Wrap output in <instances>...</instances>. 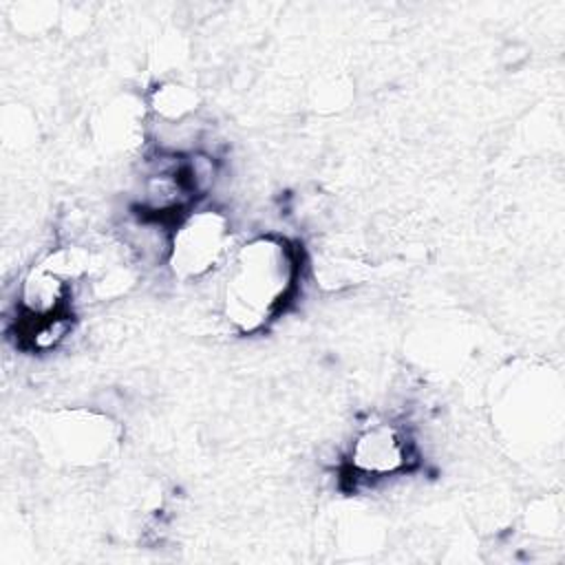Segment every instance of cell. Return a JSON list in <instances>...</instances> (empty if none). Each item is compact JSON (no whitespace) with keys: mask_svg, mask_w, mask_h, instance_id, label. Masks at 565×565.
I'll use <instances>...</instances> for the list:
<instances>
[{"mask_svg":"<svg viewBox=\"0 0 565 565\" xmlns=\"http://www.w3.org/2000/svg\"><path fill=\"white\" fill-rule=\"evenodd\" d=\"M90 415L88 417H79L77 413H71L66 419H55L53 422V441H55V450L62 452L64 459H71V461H84L86 452L93 457V452H97L104 444H97V441H86L84 435H79V430L88 424Z\"/></svg>","mask_w":565,"mask_h":565,"instance_id":"5b68a950","label":"cell"},{"mask_svg":"<svg viewBox=\"0 0 565 565\" xmlns=\"http://www.w3.org/2000/svg\"><path fill=\"white\" fill-rule=\"evenodd\" d=\"M232 227L225 214L199 210L188 214L170 241V269L181 280H196L214 271L230 254Z\"/></svg>","mask_w":565,"mask_h":565,"instance_id":"3957f363","label":"cell"},{"mask_svg":"<svg viewBox=\"0 0 565 565\" xmlns=\"http://www.w3.org/2000/svg\"><path fill=\"white\" fill-rule=\"evenodd\" d=\"M413 461V444L395 424H375L362 430L349 452V466L362 477H388L404 472Z\"/></svg>","mask_w":565,"mask_h":565,"instance_id":"277c9868","label":"cell"},{"mask_svg":"<svg viewBox=\"0 0 565 565\" xmlns=\"http://www.w3.org/2000/svg\"><path fill=\"white\" fill-rule=\"evenodd\" d=\"M73 289L57 265H40L22 280L15 311V338L29 349L55 347L73 320Z\"/></svg>","mask_w":565,"mask_h":565,"instance_id":"7a4b0ae2","label":"cell"},{"mask_svg":"<svg viewBox=\"0 0 565 565\" xmlns=\"http://www.w3.org/2000/svg\"><path fill=\"white\" fill-rule=\"evenodd\" d=\"M302 254L278 234H265L241 245L227 260L223 311L241 333H256L276 320L298 291Z\"/></svg>","mask_w":565,"mask_h":565,"instance_id":"6da1fadb","label":"cell"},{"mask_svg":"<svg viewBox=\"0 0 565 565\" xmlns=\"http://www.w3.org/2000/svg\"><path fill=\"white\" fill-rule=\"evenodd\" d=\"M194 108V95L181 86H166L157 93V110L170 119L183 117Z\"/></svg>","mask_w":565,"mask_h":565,"instance_id":"8992f818","label":"cell"}]
</instances>
